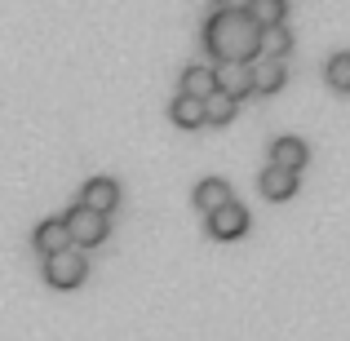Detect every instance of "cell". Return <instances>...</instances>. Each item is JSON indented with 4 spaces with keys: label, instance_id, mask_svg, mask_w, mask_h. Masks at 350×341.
<instances>
[{
    "label": "cell",
    "instance_id": "ba28073f",
    "mask_svg": "<svg viewBox=\"0 0 350 341\" xmlns=\"http://www.w3.org/2000/svg\"><path fill=\"white\" fill-rule=\"evenodd\" d=\"M31 248H36L40 257H58V253H67L71 239H67V226H62V217H44V222L31 230Z\"/></svg>",
    "mask_w": 350,
    "mask_h": 341
},
{
    "label": "cell",
    "instance_id": "9a60e30c",
    "mask_svg": "<svg viewBox=\"0 0 350 341\" xmlns=\"http://www.w3.org/2000/svg\"><path fill=\"white\" fill-rule=\"evenodd\" d=\"M235 111H239V103H235V98H226V94H217V89L204 98V124H231Z\"/></svg>",
    "mask_w": 350,
    "mask_h": 341
},
{
    "label": "cell",
    "instance_id": "52a82bcc",
    "mask_svg": "<svg viewBox=\"0 0 350 341\" xmlns=\"http://www.w3.org/2000/svg\"><path fill=\"white\" fill-rule=\"evenodd\" d=\"M271 164L297 178V173L310 164V146L301 142V137H275V142H271Z\"/></svg>",
    "mask_w": 350,
    "mask_h": 341
},
{
    "label": "cell",
    "instance_id": "7a4b0ae2",
    "mask_svg": "<svg viewBox=\"0 0 350 341\" xmlns=\"http://www.w3.org/2000/svg\"><path fill=\"white\" fill-rule=\"evenodd\" d=\"M62 226H67V239H71V248H98L107 235H111L107 217L89 213V208H80V204L62 213Z\"/></svg>",
    "mask_w": 350,
    "mask_h": 341
},
{
    "label": "cell",
    "instance_id": "5b68a950",
    "mask_svg": "<svg viewBox=\"0 0 350 341\" xmlns=\"http://www.w3.org/2000/svg\"><path fill=\"white\" fill-rule=\"evenodd\" d=\"M116 204H120V182L116 178H89L80 187V208H89V213L107 217Z\"/></svg>",
    "mask_w": 350,
    "mask_h": 341
},
{
    "label": "cell",
    "instance_id": "2e32d148",
    "mask_svg": "<svg viewBox=\"0 0 350 341\" xmlns=\"http://www.w3.org/2000/svg\"><path fill=\"white\" fill-rule=\"evenodd\" d=\"M284 14H288V0H253V5H248V18H253L257 27L284 23Z\"/></svg>",
    "mask_w": 350,
    "mask_h": 341
},
{
    "label": "cell",
    "instance_id": "4fadbf2b",
    "mask_svg": "<svg viewBox=\"0 0 350 341\" xmlns=\"http://www.w3.org/2000/svg\"><path fill=\"white\" fill-rule=\"evenodd\" d=\"M182 98H196V103H204L208 94H213V67H204V62H196V67L182 71Z\"/></svg>",
    "mask_w": 350,
    "mask_h": 341
},
{
    "label": "cell",
    "instance_id": "7c38bea8",
    "mask_svg": "<svg viewBox=\"0 0 350 341\" xmlns=\"http://www.w3.org/2000/svg\"><path fill=\"white\" fill-rule=\"evenodd\" d=\"M257 191H262L266 200H275V204H280V200H293V195H297V178H293V173H284V169H275V164H266L262 178H257Z\"/></svg>",
    "mask_w": 350,
    "mask_h": 341
},
{
    "label": "cell",
    "instance_id": "30bf717a",
    "mask_svg": "<svg viewBox=\"0 0 350 341\" xmlns=\"http://www.w3.org/2000/svg\"><path fill=\"white\" fill-rule=\"evenodd\" d=\"M248 71H253V94H280L284 80H288V67L275 58H253Z\"/></svg>",
    "mask_w": 350,
    "mask_h": 341
},
{
    "label": "cell",
    "instance_id": "8992f818",
    "mask_svg": "<svg viewBox=\"0 0 350 341\" xmlns=\"http://www.w3.org/2000/svg\"><path fill=\"white\" fill-rule=\"evenodd\" d=\"M248 230V208L239 204V200H231V204H222L217 213H208V235L213 239H239Z\"/></svg>",
    "mask_w": 350,
    "mask_h": 341
},
{
    "label": "cell",
    "instance_id": "ac0fdd59",
    "mask_svg": "<svg viewBox=\"0 0 350 341\" xmlns=\"http://www.w3.org/2000/svg\"><path fill=\"white\" fill-rule=\"evenodd\" d=\"M248 5H253V0H213L217 14H248Z\"/></svg>",
    "mask_w": 350,
    "mask_h": 341
},
{
    "label": "cell",
    "instance_id": "6da1fadb",
    "mask_svg": "<svg viewBox=\"0 0 350 341\" xmlns=\"http://www.w3.org/2000/svg\"><path fill=\"white\" fill-rule=\"evenodd\" d=\"M257 31L262 27L248 14H208L204 49L217 53V62H253L257 58Z\"/></svg>",
    "mask_w": 350,
    "mask_h": 341
},
{
    "label": "cell",
    "instance_id": "8fae6325",
    "mask_svg": "<svg viewBox=\"0 0 350 341\" xmlns=\"http://www.w3.org/2000/svg\"><path fill=\"white\" fill-rule=\"evenodd\" d=\"M288 49H293V31H288V23H275V27H262V31H257V58H275V62H284V58H288Z\"/></svg>",
    "mask_w": 350,
    "mask_h": 341
},
{
    "label": "cell",
    "instance_id": "5bb4252c",
    "mask_svg": "<svg viewBox=\"0 0 350 341\" xmlns=\"http://www.w3.org/2000/svg\"><path fill=\"white\" fill-rule=\"evenodd\" d=\"M169 120H173V124H178V128H200V124H204V103H196V98H173V103H169Z\"/></svg>",
    "mask_w": 350,
    "mask_h": 341
},
{
    "label": "cell",
    "instance_id": "e0dca14e",
    "mask_svg": "<svg viewBox=\"0 0 350 341\" xmlns=\"http://www.w3.org/2000/svg\"><path fill=\"white\" fill-rule=\"evenodd\" d=\"M324 80L337 89V94H350V49H342V53H333V58H328Z\"/></svg>",
    "mask_w": 350,
    "mask_h": 341
},
{
    "label": "cell",
    "instance_id": "3957f363",
    "mask_svg": "<svg viewBox=\"0 0 350 341\" xmlns=\"http://www.w3.org/2000/svg\"><path fill=\"white\" fill-rule=\"evenodd\" d=\"M89 275V262L80 248H67V253L58 257H44V279L53 284V288H80Z\"/></svg>",
    "mask_w": 350,
    "mask_h": 341
},
{
    "label": "cell",
    "instance_id": "9c48e42d",
    "mask_svg": "<svg viewBox=\"0 0 350 341\" xmlns=\"http://www.w3.org/2000/svg\"><path fill=\"white\" fill-rule=\"evenodd\" d=\"M191 200H196V208L208 217V213H217L222 204H231L235 191H231V182H226V178H200V182H196V195H191Z\"/></svg>",
    "mask_w": 350,
    "mask_h": 341
},
{
    "label": "cell",
    "instance_id": "277c9868",
    "mask_svg": "<svg viewBox=\"0 0 350 341\" xmlns=\"http://www.w3.org/2000/svg\"><path fill=\"white\" fill-rule=\"evenodd\" d=\"M213 89L226 98H235V103H244L248 94H253V71H248V62H217L213 67Z\"/></svg>",
    "mask_w": 350,
    "mask_h": 341
}]
</instances>
